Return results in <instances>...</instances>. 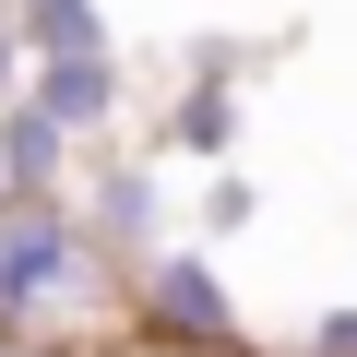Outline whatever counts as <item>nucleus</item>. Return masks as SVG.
Instances as JSON below:
<instances>
[{
    "label": "nucleus",
    "instance_id": "f257e3e1",
    "mask_svg": "<svg viewBox=\"0 0 357 357\" xmlns=\"http://www.w3.org/2000/svg\"><path fill=\"white\" fill-rule=\"evenodd\" d=\"M60 227H13V238H0V298H48L60 286Z\"/></svg>",
    "mask_w": 357,
    "mask_h": 357
},
{
    "label": "nucleus",
    "instance_id": "f03ea898",
    "mask_svg": "<svg viewBox=\"0 0 357 357\" xmlns=\"http://www.w3.org/2000/svg\"><path fill=\"white\" fill-rule=\"evenodd\" d=\"M0 357H24V345H0Z\"/></svg>",
    "mask_w": 357,
    "mask_h": 357
}]
</instances>
